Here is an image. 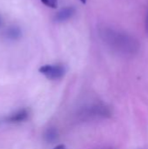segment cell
<instances>
[{"instance_id": "obj_7", "label": "cell", "mask_w": 148, "mask_h": 149, "mask_svg": "<svg viewBox=\"0 0 148 149\" xmlns=\"http://www.w3.org/2000/svg\"><path fill=\"white\" fill-rule=\"evenodd\" d=\"M44 4L50 8H57L58 7V0H40Z\"/></svg>"}, {"instance_id": "obj_5", "label": "cell", "mask_w": 148, "mask_h": 149, "mask_svg": "<svg viewBox=\"0 0 148 149\" xmlns=\"http://www.w3.org/2000/svg\"><path fill=\"white\" fill-rule=\"evenodd\" d=\"M21 35H22L21 30L16 26H11L8 28L5 32V37L10 40H17L21 37Z\"/></svg>"}, {"instance_id": "obj_10", "label": "cell", "mask_w": 148, "mask_h": 149, "mask_svg": "<svg viewBox=\"0 0 148 149\" xmlns=\"http://www.w3.org/2000/svg\"><path fill=\"white\" fill-rule=\"evenodd\" d=\"M81 3H86V0H79Z\"/></svg>"}, {"instance_id": "obj_8", "label": "cell", "mask_w": 148, "mask_h": 149, "mask_svg": "<svg viewBox=\"0 0 148 149\" xmlns=\"http://www.w3.org/2000/svg\"><path fill=\"white\" fill-rule=\"evenodd\" d=\"M53 149H66V148H65V145L60 144V145H58L57 147H55Z\"/></svg>"}, {"instance_id": "obj_1", "label": "cell", "mask_w": 148, "mask_h": 149, "mask_svg": "<svg viewBox=\"0 0 148 149\" xmlns=\"http://www.w3.org/2000/svg\"><path fill=\"white\" fill-rule=\"evenodd\" d=\"M99 35L104 42L116 52L133 54L139 50L138 40L124 31L110 27H103L99 31Z\"/></svg>"}, {"instance_id": "obj_3", "label": "cell", "mask_w": 148, "mask_h": 149, "mask_svg": "<svg viewBox=\"0 0 148 149\" xmlns=\"http://www.w3.org/2000/svg\"><path fill=\"white\" fill-rule=\"evenodd\" d=\"M30 112L26 108L19 109L17 112L0 119V124H18L28 120Z\"/></svg>"}, {"instance_id": "obj_2", "label": "cell", "mask_w": 148, "mask_h": 149, "mask_svg": "<svg viewBox=\"0 0 148 149\" xmlns=\"http://www.w3.org/2000/svg\"><path fill=\"white\" fill-rule=\"evenodd\" d=\"M38 71L47 79L56 80L65 76L66 69L62 65H44L41 66Z\"/></svg>"}, {"instance_id": "obj_9", "label": "cell", "mask_w": 148, "mask_h": 149, "mask_svg": "<svg viewBox=\"0 0 148 149\" xmlns=\"http://www.w3.org/2000/svg\"><path fill=\"white\" fill-rule=\"evenodd\" d=\"M146 31L147 32L148 34V10L147 14V18H146Z\"/></svg>"}, {"instance_id": "obj_4", "label": "cell", "mask_w": 148, "mask_h": 149, "mask_svg": "<svg viewBox=\"0 0 148 149\" xmlns=\"http://www.w3.org/2000/svg\"><path fill=\"white\" fill-rule=\"evenodd\" d=\"M75 13V9L73 7H65L62 9L55 17L57 22H64L70 19Z\"/></svg>"}, {"instance_id": "obj_6", "label": "cell", "mask_w": 148, "mask_h": 149, "mask_svg": "<svg viewBox=\"0 0 148 149\" xmlns=\"http://www.w3.org/2000/svg\"><path fill=\"white\" fill-rule=\"evenodd\" d=\"M57 136H58L57 131H56L55 129H53V128L48 129V130L46 131L45 134H44L45 140H46L47 141H50V142L55 141V140L57 139Z\"/></svg>"}, {"instance_id": "obj_11", "label": "cell", "mask_w": 148, "mask_h": 149, "mask_svg": "<svg viewBox=\"0 0 148 149\" xmlns=\"http://www.w3.org/2000/svg\"><path fill=\"white\" fill-rule=\"evenodd\" d=\"M1 23H2V20H1V17H0V25H1Z\"/></svg>"}]
</instances>
